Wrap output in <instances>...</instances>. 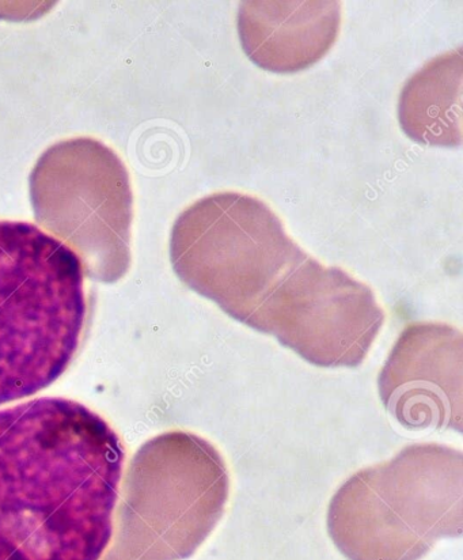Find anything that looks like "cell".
Instances as JSON below:
<instances>
[{
  "mask_svg": "<svg viewBox=\"0 0 463 560\" xmlns=\"http://www.w3.org/2000/svg\"><path fill=\"white\" fill-rule=\"evenodd\" d=\"M85 278L70 246L35 223L0 221V406L69 371L87 330Z\"/></svg>",
  "mask_w": 463,
  "mask_h": 560,
  "instance_id": "obj_2",
  "label": "cell"
},
{
  "mask_svg": "<svg viewBox=\"0 0 463 560\" xmlns=\"http://www.w3.org/2000/svg\"><path fill=\"white\" fill-rule=\"evenodd\" d=\"M170 257L183 283L247 324L309 256L264 201L219 192L198 200L177 218Z\"/></svg>",
  "mask_w": 463,
  "mask_h": 560,
  "instance_id": "obj_4",
  "label": "cell"
},
{
  "mask_svg": "<svg viewBox=\"0 0 463 560\" xmlns=\"http://www.w3.org/2000/svg\"><path fill=\"white\" fill-rule=\"evenodd\" d=\"M36 222L75 252L86 278L115 282L131 265L132 190L119 156L92 138L49 148L31 176Z\"/></svg>",
  "mask_w": 463,
  "mask_h": 560,
  "instance_id": "obj_5",
  "label": "cell"
},
{
  "mask_svg": "<svg viewBox=\"0 0 463 560\" xmlns=\"http://www.w3.org/2000/svg\"><path fill=\"white\" fill-rule=\"evenodd\" d=\"M230 492L225 460L200 436L175 431L150 442L139 466V521L127 560H183L203 545Z\"/></svg>",
  "mask_w": 463,
  "mask_h": 560,
  "instance_id": "obj_6",
  "label": "cell"
},
{
  "mask_svg": "<svg viewBox=\"0 0 463 560\" xmlns=\"http://www.w3.org/2000/svg\"><path fill=\"white\" fill-rule=\"evenodd\" d=\"M463 455L438 444L404 447L351 476L332 498L329 536L348 560H420L463 529Z\"/></svg>",
  "mask_w": 463,
  "mask_h": 560,
  "instance_id": "obj_3",
  "label": "cell"
},
{
  "mask_svg": "<svg viewBox=\"0 0 463 560\" xmlns=\"http://www.w3.org/2000/svg\"><path fill=\"white\" fill-rule=\"evenodd\" d=\"M463 336L440 323L404 329L379 375L387 410L411 430H462Z\"/></svg>",
  "mask_w": 463,
  "mask_h": 560,
  "instance_id": "obj_8",
  "label": "cell"
},
{
  "mask_svg": "<svg viewBox=\"0 0 463 560\" xmlns=\"http://www.w3.org/2000/svg\"><path fill=\"white\" fill-rule=\"evenodd\" d=\"M462 49L429 60L405 83L399 119L406 136L418 143H462Z\"/></svg>",
  "mask_w": 463,
  "mask_h": 560,
  "instance_id": "obj_10",
  "label": "cell"
},
{
  "mask_svg": "<svg viewBox=\"0 0 463 560\" xmlns=\"http://www.w3.org/2000/svg\"><path fill=\"white\" fill-rule=\"evenodd\" d=\"M342 4L336 0H248L238 11L242 48L266 71L309 69L336 43Z\"/></svg>",
  "mask_w": 463,
  "mask_h": 560,
  "instance_id": "obj_9",
  "label": "cell"
},
{
  "mask_svg": "<svg viewBox=\"0 0 463 560\" xmlns=\"http://www.w3.org/2000/svg\"><path fill=\"white\" fill-rule=\"evenodd\" d=\"M384 313L365 283L308 257L262 302L247 326L270 334L321 368L366 360Z\"/></svg>",
  "mask_w": 463,
  "mask_h": 560,
  "instance_id": "obj_7",
  "label": "cell"
},
{
  "mask_svg": "<svg viewBox=\"0 0 463 560\" xmlns=\"http://www.w3.org/2000/svg\"><path fill=\"white\" fill-rule=\"evenodd\" d=\"M126 463L121 436L82 402L0 410V560H102Z\"/></svg>",
  "mask_w": 463,
  "mask_h": 560,
  "instance_id": "obj_1",
  "label": "cell"
}]
</instances>
